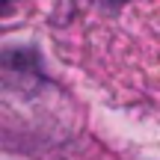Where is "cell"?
Segmentation results:
<instances>
[{
  "label": "cell",
  "mask_w": 160,
  "mask_h": 160,
  "mask_svg": "<svg viewBox=\"0 0 160 160\" xmlns=\"http://www.w3.org/2000/svg\"><path fill=\"white\" fill-rule=\"evenodd\" d=\"M45 71L33 48H9L0 53V92L12 98H24L42 89Z\"/></svg>",
  "instance_id": "cell-1"
},
{
  "label": "cell",
  "mask_w": 160,
  "mask_h": 160,
  "mask_svg": "<svg viewBox=\"0 0 160 160\" xmlns=\"http://www.w3.org/2000/svg\"><path fill=\"white\" fill-rule=\"evenodd\" d=\"M101 3H125V0H101Z\"/></svg>",
  "instance_id": "cell-2"
}]
</instances>
